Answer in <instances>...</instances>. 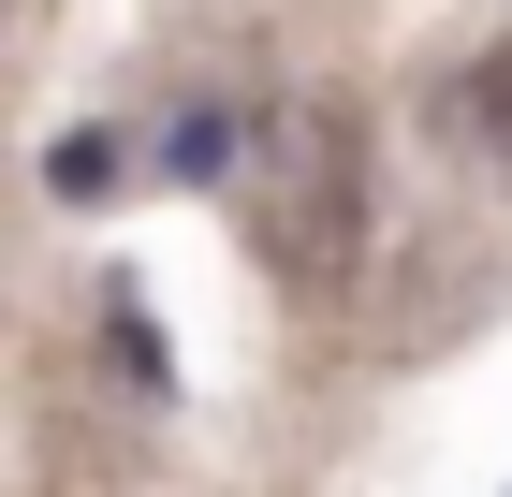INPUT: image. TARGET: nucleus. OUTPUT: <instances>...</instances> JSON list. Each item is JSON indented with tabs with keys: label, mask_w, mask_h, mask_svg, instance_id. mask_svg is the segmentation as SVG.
<instances>
[{
	"label": "nucleus",
	"mask_w": 512,
	"mask_h": 497,
	"mask_svg": "<svg viewBox=\"0 0 512 497\" xmlns=\"http://www.w3.org/2000/svg\"><path fill=\"white\" fill-rule=\"evenodd\" d=\"M235 220H249V249H264V278L337 293L352 249H366V132H352V103H264L249 117Z\"/></svg>",
	"instance_id": "nucleus-1"
},
{
	"label": "nucleus",
	"mask_w": 512,
	"mask_h": 497,
	"mask_svg": "<svg viewBox=\"0 0 512 497\" xmlns=\"http://www.w3.org/2000/svg\"><path fill=\"white\" fill-rule=\"evenodd\" d=\"M118 132H59V147H44V191H59V205H103V191H118Z\"/></svg>",
	"instance_id": "nucleus-2"
},
{
	"label": "nucleus",
	"mask_w": 512,
	"mask_h": 497,
	"mask_svg": "<svg viewBox=\"0 0 512 497\" xmlns=\"http://www.w3.org/2000/svg\"><path fill=\"white\" fill-rule=\"evenodd\" d=\"M454 117H469L483 147H498V161H512V59H498V74H483V88H469V103H454Z\"/></svg>",
	"instance_id": "nucleus-3"
}]
</instances>
